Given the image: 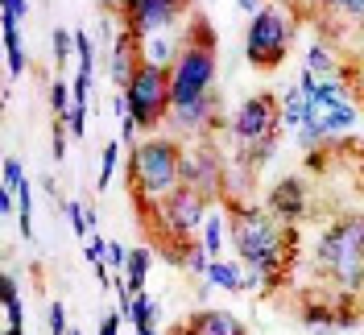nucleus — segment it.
<instances>
[{
    "mask_svg": "<svg viewBox=\"0 0 364 335\" xmlns=\"http://www.w3.org/2000/svg\"><path fill=\"white\" fill-rule=\"evenodd\" d=\"M224 207H228V223H232V248H236V257L265 277V290H273L298 257L294 223H282L261 203L224 199Z\"/></svg>",
    "mask_w": 364,
    "mask_h": 335,
    "instance_id": "nucleus-1",
    "label": "nucleus"
},
{
    "mask_svg": "<svg viewBox=\"0 0 364 335\" xmlns=\"http://www.w3.org/2000/svg\"><path fill=\"white\" fill-rule=\"evenodd\" d=\"M129 186L136 216L154 211L182 186V149L174 137H145L129 149Z\"/></svg>",
    "mask_w": 364,
    "mask_h": 335,
    "instance_id": "nucleus-2",
    "label": "nucleus"
},
{
    "mask_svg": "<svg viewBox=\"0 0 364 335\" xmlns=\"http://www.w3.org/2000/svg\"><path fill=\"white\" fill-rule=\"evenodd\" d=\"M215 29L207 17H195L186 38L178 42V58L170 67V95H174V108L191 104L199 95L215 91Z\"/></svg>",
    "mask_w": 364,
    "mask_h": 335,
    "instance_id": "nucleus-3",
    "label": "nucleus"
},
{
    "mask_svg": "<svg viewBox=\"0 0 364 335\" xmlns=\"http://www.w3.org/2000/svg\"><path fill=\"white\" fill-rule=\"evenodd\" d=\"M315 265L340 282V290H364V216H343L315 245Z\"/></svg>",
    "mask_w": 364,
    "mask_h": 335,
    "instance_id": "nucleus-4",
    "label": "nucleus"
},
{
    "mask_svg": "<svg viewBox=\"0 0 364 335\" xmlns=\"http://www.w3.org/2000/svg\"><path fill=\"white\" fill-rule=\"evenodd\" d=\"M294 46V21L277 9V4H265L261 13H252L249 33H245V58L261 70H277L286 63Z\"/></svg>",
    "mask_w": 364,
    "mask_h": 335,
    "instance_id": "nucleus-5",
    "label": "nucleus"
},
{
    "mask_svg": "<svg viewBox=\"0 0 364 335\" xmlns=\"http://www.w3.org/2000/svg\"><path fill=\"white\" fill-rule=\"evenodd\" d=\"M124 100H129V112L133 120L149 133L158 129L161 120H170V108H174V95H170V67H158V63H141L133 75V83L124 87Z\"/></svg>",
    "mask_w": 364,
    "mask_h": 335,
    "instance_id": "nucleus-6",
    "label": "nucleus"
},
{
    "mask_svg": "<svg viewBox=\"0 0 364 335\" xmlns=\"http://www.w3.org/2000/svg\"><path fill=\"white\" fill-rule=\"evenodd\" d=\"M306 124L318 129L323 137H336L343 129L356 124V104H352V91L343 87L336 75L318 79V87L311 91V104H306Z\"/></svg>",
    "mask_w": 364,
    "mask_h": 335,
    "instance_id": "nucleus-7",
    "label": "nucleus"
},
{
    "mask_svg": "<svg viewBox=\"0 0 364 335\" xmlns=\"http://www.w3.org/2000/svg\"><path fill=\"white\" fill-rule=\"evenodd\" d=\"M186 4L191 0H120V25L136 42H145L154 33H166L186 13Z\"/></svg>",
    "mask_w": 364,
    "mask_h": 335,
    "instance_id": "nucleus-8",
    "label": "nucleus"
},
{
    "mask_svg": "<svg viewBox=\"0 0 364 335\" xmlns=\"http://www.w3.org/2000/svg\"><path fill=\"white\" fill-rule=\"evenodd\" d=\"M282 133V104L273 91H261V95H249L236 116H232V137L236 145H252V141H265V137Z\"/></svg>",
    "mask_w": 364,
    "mask_h": 335,
    "instance_id": "nucleus-9",
    "label": "nucleus"
},
{
    "mask_svg": "<svg viewBox=\"0 0 364 335\" xmlns=\"http://www.w3.org/2000/svg\"><path fill=\"white\" fill-rule=\"evenodd\" d=\"M182 186L199 191L207 203L228 191V166L211 145H199L195 154H182Z\"/></svg>",
    "mask_w": 364,
    "mask_h": 335,
    "instance_id": "nucleus-10",
    "label": "nucleus"
},
{
    "mask_svg": "<svg viewBox=\"0 0 364 335\" xmlns=\"http://www.w3.org/2000/svg\"><path fill=\"white\" fill-rule=\"evenodd\" d=\"M170 124L178 133H211V129H220V95L211 91V95H199L191 104L170 108Z\"/></svg>",
    "mask_w": 364,
    "mask_h": 335,
    "instance_id": "nucleus-11",
    "label": "nucleus"
},
{
    "mask_svg": "<svg viewBox=\"0 0 364 335\" xmlns=\"http://www.w3.org/2000/svg\"><path fill=\"white\" fill-rule=\"evenodd\" d=\"M265 207H269V211H273V216H277L282 223H298L302 216H306V211H311L306 182L294 179V174H290V179H282V182H277V186L269 191V203H265Z\"/></svg>",
    "mask_w": 364,
    "mask_h": 335,
    "instance_id": "nucleus-12",
    "label": "nucleus"
},
{
    "mask_svg": "<svg viewBox=\"0 0 364 335\" xmlns=\"http://www.w3.org/2000/svg\"><path fill=\"white\" fill-rule=\"evenodd\" d=\"M145 58H141V42H136L133 33L120 25L116 29V38H112V58H108V79H112L116 87L124 91L129 83H133V75H136V67H141Z\"/></svg>",
    "mask_w": 364,
    "mask_h": 335,
    "instance_id": "nucleus-13",
    "label": "nucleus"
},
{
    "mask_svg": "<svg viewBox=\"0 0 364 335\" xmlns=\"http://www.w3.org/2000/svg\"><path fill=\"white\" fill-rule=\"evenodd\" d=\"M178 335H249L245 323L228 311H195L178 327Z\"/></svg>",
    "mask_w": 364,
    "mask_h": 335,
    "instance_id": "nucleus-14",
    "label": "nucleus"
},
{
    "mask_svg": "<svg viewBox=\"0 0 364 335\" xmlns=\"http://www.w3.org/2000/svg\"><path fill=\"white\" fill-rule=\"evenodd\" d=\"M245 273H249L245 261L236 265V261H220V257H215L211 269H207V282L220 286V290H228V294H245Z\"/></svg>",
    "mask_w": 364,
    "mask_h": 335,
    "instance_id": "nucleus-15",
    "label": "nucleus"
},
{
    "mask_svg": "<svg viewBox=\"0 0 364 335\" xmlns=\"http://www.w3.org/2000/svg\"><path fill=\"white\" fill-rule=\"evenodd\" d=\"M4 335H21L25 331V311H21V290H17V273L4 269Z\"/></svg>",
    "mask_w": 364,
    "mask_h": 335,
    "instance_id": "nucleus-16",
    "label": "nucleus"
},
{
    "mask_svg": "<svg viewBox=\"0 0 364 335\" xmlns=\"http://www.w3.org/2000/svg\"><path fill=\"white\" fill-rule=\"evenodd\" d=\"M306 104H311V95L294 83V87L286 91V100H282V124L302 129V124H306Z\"/></svg>",
    "mask_w": 364,
    "mask_h": 335,
    "instance_id": "nucleus-17",
    "label": "nucleus"
},
{
    "mask_svg": "<svg viewBox=\"0 0 364 335\" xmlns=\"http://www.w3.org/2000/svg\"><path fill=\"white\" fill-rule=\"evenodd\" d=\"M141 58H145V63H158V67H174L178 46H170L161 33H154V38H145V42H141Z\"/></svg>",
    "mask_w": 364,
    "mask_h": 335,
    "instance_id": "nucleus-18",
    "label": "nucleus"
},
{
    "mask_svg": "<svg viewBox=\"0 0 364 335\" xmlns=\"http://www.w3.org/2000/svg\"><path fill=\"white\" fill-rule=\"evenodd\" d=\"M145 277H149V248H133V252H129V265H124V282H129V290L141 294L145 290Z\"/></svg>",
    "mask_w": 364,
    "mask_h": 335,
    "instance_id": "nucleus-19",
    "label": "nucleus"
},
{
    "mask_svg": "<svg viewBox=\"0 0 364 335\" xmlns=\"http://www.w3.org/2000/svg\"><path fill=\"white\" fill-rule=\"evenodd\" d=\"M199 245H203L207 252H211V257H220V248H224V211H207Z\"/></svg>",
    "mask_w": 364,
    "mask_h": 335,
    "instance_id": "nucleus-20",
    "label": "nucleus"
},
{
    "mask_svg": "<svg viewBox=\"0 0 364 335\" xmlns=\"http://www.w3.org/2000/svg\"><path fill=\"white\" fill-rule=\"evenodd\" d=\"M116 166H120V141H108V145H104V157H100V179H95V191H108V186H112Z\"/></svg>",
    "mask_w": 364,
    "mask_h": 335,
    "instance_id": "nucleus-21",
    "label": "nucleus"
},
{
    "mask_svg": "<svg viewBox=\"0 0 364 335\" xmlns=\"http://www.w3.org/2000/svg\"><path fill=\"white\" fill-rule=\"evenodd\" d=\"M70 108H75V91H70V83L54 79V83H50V112H54V120H67Z\"/></svg>",
    "mask_w": 364,
    "mask_h": 335,
    "instance_id": "nucleus-22",
    "label": "nucleus"
},
{
    "mask_svg": "<svg viewBox=\"0 0 364 335\" xmlns=\"http://www.w3.org/2000/svg\"><path fill=\"white\" fill-rule=\"evenodd\" d=\"M17 216H21V236L33 240V186L29 182L17 191Z\"/></svg>",
    "mask_w": 364,
    "mask_h": 335,
    "instance_id": "nucleus-23",
    "label": "nucleus"
},
{
    "mask_svg": "<svg viewBox=\"0 0 364 335\" xmlns=\"http://www.w3.org/2000/svg\"><path fill=\"white\" fill-rule=\"evenodd\" d=\"M306 67L315 70L318 79H327V75L336 70V58H331V50H327L323 42H315L311 50H306Z\"/></svg>",
    "mask_w": 364,
    "mask_h": 335,
    "instance_id": "nucleus-24",
    "label": "nucleus"
},
{
    "mask_svg": "<svg viewBox=\"0 0 364 335\" xmlns=\"http://www.w3.org/2000/svg\"><path fill=\"white\" fill-rule=\"evenodd\" d=\"M327 13H336L343 21H360L364 25V0H318Z\"/></svg>",
    "mask_w": 364,
    "mask_h": 335,
    "instance_id": "nucleus-25",
    "label": "nucleus"
},
{
    "mask_svg": "<svg viewBox=\"0 0 364 335\" xmlns=\"http://www.w3.org/2000/svg\"><path fill=\"white\" fill-rule=\"evenodd\" d=\"M50 46H54V63L58 67H67V58L75 54V29H54V38H50Z\"/></svg>",
    "mask_w": 364,
    "mask_h": 335,
    "instance_id": "nucleus-26",
    "label": "nucleus"
},
{
    "mask_svg": "<svg viewBox=\"0 0 364 335\" xmlns=\"http://www.w3.org/2000/svg\"><path fill=\"white\" fill-rule=\"evenodd\" d=\"M25 170H21V161L17 157H4V166H0V186H9V191H21L25 186Z\"/></svg>",
    "mask_w": 364,
    "mask_h": 335,
    "instance_id": "nucleus-27",
    "label": "nucleus"
},
{
    "mask_svg": "<svg viewBox=\"0 0 364 335\" xmlns=\"http://www.w3.org/2000/svg\"><path fill=\"white\" fill-rule=\"evenodd\" d=\"M63 211H67V220H70V232L87 240V236H91V223H87V211H83V203L70 199V203H63Z\"/></svg>",
    "mask_w": 364,
    "mask_h": 335,
    "instance_id": "nucleus-28",
    "label": "nucleus"
},
{
    "mask_svg": "<svg viewBox=\"0 0 364 335\" xmlns=\"http://www.w3.org/2000/svg\"><path fill=\"white\" fill-rule=\"evenodd\" d=\"M67 149H70L67 120H54V141H50V154H54V161H67Z\"/></svg>",
    "mask_w": 364,
    "mask_h": 335,
    "instance_id": "nucleus-29",
    "label": "nucleus"
},
{
    "mask_svg": "<svg viewBox=\"0 0 364 335\" xmlns=\"http://www.w3.org/2000/svg\"><path fill=\"white\" fill-rule=\"evenodd\" d=\"M83 257H87V265H100V261H108V240L95 232V236H87L83 240Z\"/></svg>",
    "mask_w": 364,
    "mask_h": 335,
    "instance_id": "nucleus-30",
    "label": "nucleus"
},
{
    "mask_svg": "<svg viewBox=\"0 0 364 335\" xmlns=\"http://www.w3.org/2000/svg\"><path fill=\"white\" fill-rule=\"evenodd\" d=\"M302 319H306V323H327V327H331V323H336V307H331V302H306Z\"/></svg>",
    "mask_w": 364,
    "mask_h": 335,
    "instance_id": "nucleus-31",
    "label": "nucleus"
},
{
    "mask_svg": "<svg viewBox=\"0 0 364 335\" xmlns=\"http://www.w3.org/2000/svg\"><path fill=\"white\" fill-rule=\"evenodd\" d=\"M67 129H70V137H75V141H79V137L87 133V104H75V108H70Z\"/></svg>",
    "mask_w": 364,
    "mask_h": 335,
    "instance_id": "nucleus-32",
    "label": "nucleus"
},
{
    "mask_svg": "<svg viewBox=\"0 0 364 335\" xmlns=\"http://www.w3.org/2000/svg\"><path fill=\"white\" fill-rule=\"evenodd\" d=\"M50 331L54 335H67L70 323H67V311H63V302H50Z\"/></svg>",
    "mask_w": 364,
    "mask_h": 335,
    "instance_id": "nucleus-33",
    "label": "nucleus"
},
{
    "mask_svg": "<svg viewBox=\"0 0 364 335\" xmlns=\"http://www.w3.org/2000/svg\"><path fill=\"white\" fill-rule=\"evenodd\" d=\"M136 133H141V124L133 120V112H124V116H120V141L136 145Z\"/></svg>",
    "mask_w": 364,
    "mask_h": 335,
    "instance_id": "nucleus-34",
    "label": "nucleus"
},
{
    "mask_svg": "<svg viewBox=\"0 0 364 335\" xmlns=\"http://www.w3.org/2000/svg\"><path fill=\"white\" fill-rule=\"evenodd\" d=\"M4 54H9V75H13V79H17V75H25V67H29V63H25V50H21V46H17V50H4Z\"/></svg>",
    "mask_w": 364,
    "mask_h": 335,
    "instance_id": "nucleus-35",
    "label": "nucleus"
},
{
    "mask_svg": "<svg viewBox=\"0 0 364 335\" xmlns=\"http://www.w3.org/2000/svg\"><path fill=\"white\" fill-rule=\"evenodd\" d=\"M120 323H124V314L120 311L104 314V319H100V335H120Z\"/></svg>",
    "mask_w": 364,
    "mask_h": 335,
    "instance_id": "nucleus-36",
    "label": "nucleus"
},
{
    "mask_svg": "<svg viewBox=\"0 0 364 335\" xmlns=\"http://www.w3.org/2000/svg\"><path fill=\"white\" fill-rule=\"evenodd\" d=\"M124 261H129V252L120 245H108V269H124Z\"/></svg>",
    "mask_w": 364,
    "mask_h": 335,
    "instance_id": "nucleus-37",
    "label": "nucleus"
},
{
    "mask_svg": "<svg viewBox=\"0 0 364 335\" xmlns=\"http://www.w3.org/2000/svg\"><path fill=\"white\" fill-rule=\"evenodd\" d=\"M4 13H13V17L21 21L25 13H29V0H4Z\"/></svg>",
    "mask_w": 364,
    "mask_h": 335,
    "instance_id": "nucleus-38",
    "label": "nucleus"
},
{
    "mask_svg": "<svg viewBox=\"0 0 364 335\" xmlns=\"http://www.w3.org/2000/svg\"><path fill=\"white\" fill-rule=\"evenodd\" d=\"M240 9H245V13H249V17H252V13H261L265 4H261V0H240Z\"/></svg>",
    "mask_w": 364,
    "mask_h": 335,
    "instance_id": "nucleus-39",
    "label": "nucleus"
},
{
    "mask_svg": "<svg viewBox=\"0 0 364 335\" xmlns=\"http://www.w3.org/2000/svg\"><path fill=\"white\" fill-rule=\"evenodd\" d=\"M360 100H364V83H360Z\"/></svg>",
    "mask_w": 364,
    "mask_h": 335,
    "instance_id": "nucleus-40",
    "label": "nucleus"
}]
</instances>
